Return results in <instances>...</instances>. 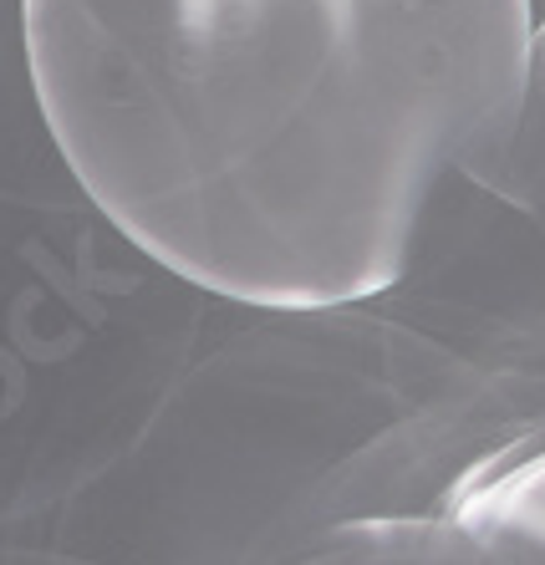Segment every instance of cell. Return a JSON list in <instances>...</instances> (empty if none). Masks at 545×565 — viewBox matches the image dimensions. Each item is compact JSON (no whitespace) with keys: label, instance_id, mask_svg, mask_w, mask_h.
Wrapping results in <instances>:
<instances>
[{"label":"cell","instance_id":"obj_1","mask_svg":"<svg viewBox=\"0 0 545 565\" xmlns=\"http://www.w3.org/2000/svg\"><path fill=\"white\" fill-rule=\"evenodd\" d=\"M535 0H26L62 163L169 276L266 311L393 290L525 97Z\"/></svg>","mask_w":545,"mask_h":565},{"label":"cell","instance_id":"obj_2","mask_svg":"<svg viewBox=\"0 0 545 565\" xmlns=\"http://www.w3.org/2000/svg\"><path fill=\"white\" fill-rule=\"evenodd\" d=\"M444 525L479 565H545V418L453 484Z\"/></svg>","mask_w":545,"mask_h":565},{"label":"cell","instance_id":"obj_3","mask_svg":"<svg viewBox=\"0 0 545 565\" xmlns=\"http://www.w3.org/2000/svg\"><path fill=\"white\" fill-rule=\"evenodd\" d=\"M464 184L490 194L520 220H531L535 235L545 239V11L535 21L531 72H525V97L515 107V122L469 163Z\"/></svg>","mask_w":545,"mask_h":565},{"label":"cell","instance_id":"obj_4","mask_svg":"<svg viewBox=\"0 0 545 565\" xmlns=\"http://www.w3.org/2000/svg\"><path fill=\"white\" fill-rule=\"evenodd\" d=\"M36 103L26 46V0H0V103Z\"/></svg>","mask_w":545,"mask_h":565}]
</instances>
